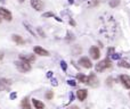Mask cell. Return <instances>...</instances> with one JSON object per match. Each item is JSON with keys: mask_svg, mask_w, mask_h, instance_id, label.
Listing matches in <instances>:
<instances>
[{"mask_svg": "<svg viewBox=\"0 0 130 109\" xmlns=\"http://www.w3.org/2000/svg\"><path fill=\"white\" fill-rule=\"evenodd\" d=\"M70 24H71L72 26H75V22H74V20L72 19V18H71V19H70Z\"/></svg>", "mask_w": 130, "mask_h": 109, "instance_id": "cell-35", "label": "cell"}, {"mask_svg": "<svg viewBox=\"0 0 130 109\" xmlns=\"http://www.w3.org/2000/svg\"><path fill=\"white\" fill-rule=\"evenodd\" d=\"M88 109H89V108H88Z\"/></svg>", "mask_w": 130, "mask_h": 109, "instance_id": "cell-42", "label": "cell"}, {"mask_svg": "<svg viewBox=\"0 0 130 109\" xmlns=\"http://www.w3.org/2000/svg\"><path fill=\"white\" fill-rule=\"evenodd\" d=\"M118 66H119V67H123V68H130V61H129V60H127V59L119 60Z\"/></svg>", "mask_w": 130, "mask_h": 109, "instance_id": "cell-16", "label": "cell"}, {"mask_svg": "<svg viewBox=\"0 0 130 109\" xmlns=\"http://www.w3.org/2000/svg\"><path fill=\"white\" fill-rule=\"evenodd\" d=\"M0 17H1L2 19L8 20V22H10V20L13 19V15H11L10 11H9L7 8L1 7V6H0Z\"/></svg>", "mask_w": 130, "mask_h": 109, "instance_id": "cell-3", "label": "cell"}, {"mask_svg": "<svg viewBox=\"0 0 130 109\" xmlns=\"http://www.w3.org/2000/svg\"><path fill=\"white\" fill-rule=\"evenodd\" d=\"M110 57L112 58V60H120L121 59V54H115L114 52V54H112Z\"/></svg>", "mask_w": 130, "mask_h": 109, "instance_id": "cell-23", "label": "cell"}, {"mask_svg": "<svg viewBox=\"0 0 130 109\" xmlns=\"http://www.w3.org/2000/svg\"><path fill=\"white\" fill-rule=\"evenodd\" d=\"M111 67H112V61H111L110 57H106L105 59L97 62L96 66H95V69H96L97 73H102V72H104L105 69H108V68H111Z\"/></svg>", "mask_w": 130, "mask_h": 109, "instance_id": "cell-1", "label": "cell"}, {"mask_svg": "<svg viewBox=\"0 0 130 109\" xmlns=\"http://www.w3.org/2000/svg\"><path fill=\"white\" fill-rule=\"evenodd\" d=\"M76 80H78L79 82H81V83H86V84H87L88 76L83 75V74H78V75H76Z\"/></svg>", "mask_w": 130, "mask_h": 109, "instance_id": "cell-19", "label": "cell"}, {"mask_svg": "<svg viewBox=\"0 0 130 109\" xmlns=\"http://www.w3.org/2000/svg\"><path fill=\"white\" fill-rule=\"evenodd\" d=\"M61 67H62V69H63L64 72H66V69H67V64H66V61H64V60H61Z\"/></svg>", "mask_w": 130, "mask_h": 109, "instance_id": "cell-27", "label": "cell"}, {"mask_svg": "<svg viewBox=\"0 0 130 109\" xmlns=\"http://www.w3.org/2000/svg\"><path fill=\"white\" fill-rule=\"evenodd\" d=\"M1 20H2V18H1V17H0V23H1Z\"/></svg>", "mask_w": 130, "mask_h": 109, "instance_id": "cell-40", "label": "cell"}, {"mask_svg": "<svg viewBox=\"0 0 130 109\" xmlns=\"http://www.w3.org/2000/svg\"><path fill=\"white\" fill-rule=\"evenodd\" d=\"M129 97H130V93H129Z\"/></svg>", "mask_w": 130, "mask_h": 109, "instance_id": "cell-41", "label": "cell"}, {"mask_svg": "<svg viewBox=\"0 0 130 109\" xmlns=\"http://www.w3.org/2000/svg\"><path fill=\"white\" fill-rule=\"evenodd\" d=\"M33 51H34V54L36 55L42 56V57H47V56H49V52H48L46 49H43L42 47H34Z\"/></svg>", "mask_w": 130, "mask_h": 109, "instance_id": "cell-11", "label": "cell"}, {"mask_svg": "<svg viewBox=\"0 0 130 109\" xmlns=\"http://www.w3.org/2000/svg\"><path fill=\"white\" fill-rule=\"evenodd\" d=\"M78 64H80V66L81 67H85V68H91V67H92L91 60H90L88 57H81L80 59H79Z\"/></svg>", "mask_w": 130, "mask_h": 109, "instance_id": "cell-6", "label": "cell"}, {"mask_svg": "<svg viewBox=\"0 0 130 109\" xmlns=\"http://www.w3.org/2000/svg\"><path fill=\"white\" fill-rule=\"evenodd\" d=\"M14 64H15L16 68H17L21 73H27V72L31 71V65H30V62L23 61V60L18 59V60H16Z\"/></svg>", "mask_w": 130, "mask_h": 109, "instance_id": "cell-2", "label": "cell"}, {"mask_svg": "<svg viewBox=\"0 0 130 109\" xmlns=\"http://www.w3.org/2000/svg\"><path fill=\"white\" fill-rule=\"evenodd\" d=\"M9 98H10V100H15V99L17 98V93H16V92H11Z\"/></svg>", "mask_w": 130, "mask_h": 109, "instance_id": "cell-28", "label": "cell"}, {"mask_svg": "<svg viewBox=\"0 0 130 109\" xmlns=\"http://www.w3.org/2000/svg\"><path fill=\"white\" fill-rule=\"evenodd\" d=\"M67 84L71 85V86H75V85H76V82H75L74 80H69V81H67Z\"/></svg>", "mask_w": 130, "mask_h": 109, "instance_id": "cell-30", "label": "cell"}, {"mask_svg": "<svg viewBox=\"0 0 130 109\" xmlns=\"http://www.w3.org/2000/svg\"><path fill=\"white\" fill-rule=\"evenodd\" d=\"M52 85L53 86H57V85H58V81H57V78L52 77Z\"/></svg>", "mask_w": 130, "mask_h": 109, "instance_id": "cell-29", "label": "cell"}, {"mask_svg": "<svg viewBox=\"0 0 130 109\" xmlns=\"http://www.w3.org/2000/svg\"><path fill=\"white\" fill-rule=\"evenodd\" d=\"M112 54H114V48H108V50H107V57H110Z\"/></svg>", "mask_w": 130, "mask_h": 109, "instance_id": "cell-31", "label": "cell"}, {"mask_svg": "<svg viewBox=\"0 0 130 109\" xmlns=\"http://www.w3.org/2000/svg\"><path fill=\"white\" fill-rule=\"evenodd\" d=\"M18 1H20V2H24L25 0H18Z\"/></svg>", "mask_w": 130, "mask_h": 109, "instance_id": "cell-39", "label": "cell"}, {"mask_svg": "<svg viewBox=\"0 0 130 109\" xmlns=\"http://www.w3.org/2000/svg\"><path fill=\"white\" fill-rule=\"evenodd\" d=\"M42 17L43 18H49V17H53V18H55V19L56 20H58V22H63V19H62V18H59V17H57L56 15H55L54 13H53V11H47V13H43L42 14Z\"/></svg>", "mask_w": 130, "mask_h": 109, "instance_id": "cell-13", "label": "cell"}, {"mask_svg": "<svg viewBox=\"0 0 130 109\" xmlns=\"http://www.w3.org/2000/svg\"><path fill=\"white\" fill-rule=\"evenodd\" d=\"M46 99L47 100H52L53 98H54V92L53 91H47V93H46Z\"/></svg>", "mask_w": 130, "mask_h": 109, "instance_id": "cell-24", "label": "cell"}, {"mask_svg": "<svg viewBox=\"0 0 130 109\" xmlns=\"http://www.w3.org/2000/svg\"><path fill=\"white\" fill-rule=\"evenodd\" d=\"M106 82H107V85H108V86H111V85L113 84V78H112V77H108L107 80H106Z\"/></svg>", "mask_w": 130, "mask_h": 109, "instance_id": "cell-32", "label": "cell"}, {"mask_svg": "<svg viewBox=\"0 0 130 109\" xmlns=\"http://www.w3.org/2000/svg\"><path fill=\"white\" fill-rule=\"evenodd\" d=\"M88 85H90V86L92 88H97L99 85V82H98V78H97V76L95 75L94 73H91L89 76H88V82H87Z\"/></svg>", "mask_w": 130, "mask_h": 109, "instance_id": "cell-4", "label": "cell"}, {"mask_svg": "<svg viewBox=\"0 0 130 109\" xmlns=\"http://www.w3.org/2000/svg\"><path fill=\"white\" fill-rule=\"evenodd\" d=\"M66 40L69 41V42H71V41H73L74 40V35H73V33L72 32H67V34H66Z\"/></svg>", "mask_w": 130, "mask_h": 109, "instance_id": "cell-25", "label": "cell"}, {"mask_svg": "<svg viewBox=\"0 0 130 109\" xmlns=\"http://www.w3.org/2000/svg\"><path fill=\"white\" fill-rule=\"evenodd\" d=\"M70 109H79V107H78V106H73V107H71Z\"/></svg>", "mask_w": 130, "mask_h": 109, "instance_id": "cell-36", "label": "cell"}, {"mask_svg": "<svg viewBox=\"0 0 130 109\" xmlns=\"http://www.w3.org/2000/svg\"><path fill=\"white\" fill-rule=\"evenodd\" d=\"M108 5H110V7H112V8H115V7H118L120 5V0H110Z\"/></svg>", "mask_w": 130, "mask_h": 109, "instance_id": "cell-22", "label": "cell"}, {"mask_svg": "<svg viewBox=\"0 0 130 109\" xmlns=\"http://www.w3.org/2000/svg\"><path fill=\"white\" fill-rule=\"evenodd\" d=\"M11 85V81L8 78H0V91H5V90H8Z\"/></svg>", "mask_w": 130, "mask_h": 109, "instance_id": "cell-7", "label": "cell"}, {"mask_svg": "<svg viewBox=\"0 0 130 109\" xmlns=\"http://www.w3.org/2000/svg\"><path fill=\"white\" fill-rule=\"evenodd\" d=\"M37 31H38V33L41 35V38H46V34H45V32H43V30L41 29V27H37Z\"/></svg>", "mask_w": 130, "mask_h": 109, "instance_id": "cell-26", "label": "cell"}, {"mask_svg": "<svg viewBox=\"0 0 130 109\" xmlns=\"http://www.w3.org/2000/svg\"><path fill=\"white\" fill-rule=\"evenodd\" d=\"M81 51H82V50H81V47H80V46L76 45V46H74V47H72V54H73L74 56L80 55Z\"/></svg>", "mask_w": 130, "mask_h": 109, "instance_id": "cell-20", "label": "cell"}, {"mask_svg": "<svg viewBox=\"0 0 130 109\" xmlns=\"http://www.w3.org/2000/svg\"><path fill=\"white\" fill-rule=\"evenodd\" d=\"M53 75H54V72H52V71H49L47 74H46L47 78H52V77H53Z\"/></svg>", "mask_w": 130, "mask_h": 109, "instance_id": "cell-33", "label": "cell"}, {"mask_svg": "<svg viewBox=\"0 0 130 109\" xmlns=\"http://www.w3.org/2000/svg\"><path fill=\"white\" fill-rule=\"evenodd\" d=\"M23 25H24V26H25V29H26V31L31 33V35H32V36H34V38H37V34H36V32L33 31V29H32V26L29 24V23H27V22H23Z\"/></svg>", "mask_w": 130, "mask_h": 109, "instance_id": "cell-17", "label": "cell"}, {"mask_svg": "<svg viewBox=\"0 0 130 109\" xmlns=\"http://www.w3.org/2000/svg\"><path fill=\"white\" fill-rule=\"evenodd\" d=\"M73 100H74V96H73V93L71 92V93H70V100H69V102H67V105H69V103H71Z\"/></svg>", "mask_w": 130, "mask_h": 109, "instance_id": "cell-34", "label": "cell"}, {"mask_svg": "<svg viewBox=\"0 0 130 109\" xmlns=\"http://www.w3.org/2000/svg\"><path fill=\"white\" fill-rule=\"evenodd\" d=\"M73 2H74V0H69V4H70V5H72Z\"/></svg>", "mask_w": 130, "mask_h": 109, "instance_id": "cell-38", "label": "cell"}, {"mask_svg": "<svg viewBox=\"0 0 130 109\" xmlns=\"http://www.w3.org/2000/svg\"><path fill=\"white\" fill-rule=\"evenodd\" d=\"M21 107L22 109H31V105H30V99L27 97H25L21 102Z\"/></svg>", "mask_w": 130, "mask_h": 109, "instance_id": "cell-15", "label": "cell"}, {"mask_svg": "<svg viewBox=\"0 0 130 109\" xmlns=\"http://www.w3.org/2000/svg\"><path fill=\"white\" fill-rule=\"evenodd\" d=\"M89 55H90V57H91L94 60L99 59V57H101V51H99L98 47H96V46H92V47H90Z\"/></svg>", "mask_w": 130, "mask_h": 109, "instance_id": "cell-5", "label": "cell"}, {"mask_svg": "<svg viewBox=\"0 0 130 109\" xmlns=\"http://www.w3.org/2000/svg\"><path fill=\"white\" fill-rule=\"evenodd\" d=\"M20 60H23V61H26V62H30L31 64L32 61L36 60V56L34 55H27V54H21L18 56Z\"/></svg>", "mask_w": 130, "mask_h": 109, "instance_id": "cell-9", "label": "cell"}, {"mask_svg": "<svg viewBox=\"0 0 130 109\" xmlns=\"http://www.w3.org/2000/svg\"><path fill=\"white\" fill-rule=\"evenodd\" d=\"M11 39H13V41L16 43V45H23V43H24V39H23L21 35H18V34H13V35H11Z\"/></svg>", "mask_w": 130, "mask_h": 109, "instance_id": "cell-14", "label": "cell"}, {"mask_svg": "<svg viewBox=\"0 0 130 109\" xmlns=\"http://www.w3.org/2000/svg\"><path fill=\"white\" fill-rule=\"evenodd\" d=\"M31 6L34 10L40 11L43 9V2L41 0H31Z\"/></svg>", "mask_w": 130, "mask_h": 109, "instance_id": "cell-10", "label": "cell"}, {"mask_svg": "<svg viewBox=\"0 0 130 109\" xmlns=\"http://www.w3.org/2000/svg\"><path fill=\"white\" fill-rule=\"evenodd\" d=\"M0 2H1V4H6L7 0H0Z\"/></svg>", "mask_w": 130, "mask_h": 109, "instance_id": "cell-37", "label": "cell"}, {"mask_svg": "<svg viewBox=\"0 0 130 109\" xmlns=\"http://www.w3.org/2000/svg\"><path fill=\"white\" fill-rule=\"evenodd\" d=\"M32 102H33L36 109H45V103L41 102V101L37 100V99H32Z\"/></svg>", "mask_w": 130, "mask_h": 109, "instance_id": "cell-18", "label": "cell"}, {"mask_svg": "<svg viewBox=\"0 0 130 109\" xmlns=\"http://www.w3.org/2000/svg\"><path fill=\"white\" fill-rule=\"evenodd\" d=\"M85 2L87 4V7H95L98 5V0H85Z\"/></svg>", "mask_w": 130, "mask_h": 109, "instance_id": "cell-21", "label": "cell"}, {"mask_svg": "<svg viewBox=\"0 0 130 109\" xmlns=\"http://www.w3.org/2000/svg\"><path fill=\"white\" fill-rule=\"evenodd\" d=\"M119 81L121 82V84L126 88L127 90H130V76L128 75H120L119 76Z\"/></svg>", "mask_w": 130, "mask_h": 109, "instance_id": "cell-8", "label": "cell"}, {"mask_svg": "<svg viewBox=\"0 0 130 109\" xmlns=\"http://www.w3.org/2000/svg\"><path fill=\"white\" fill-rule=\"evenodd\" d=\"M88 96V91L87 90H83V89H80L76 91V97H78V99L80 101H83L86 98H87Z\"/></svg>", "mask_w": 130, "mask_h": 109, "instance_id": "cell-12", "label": "cell"}]
</instances>
